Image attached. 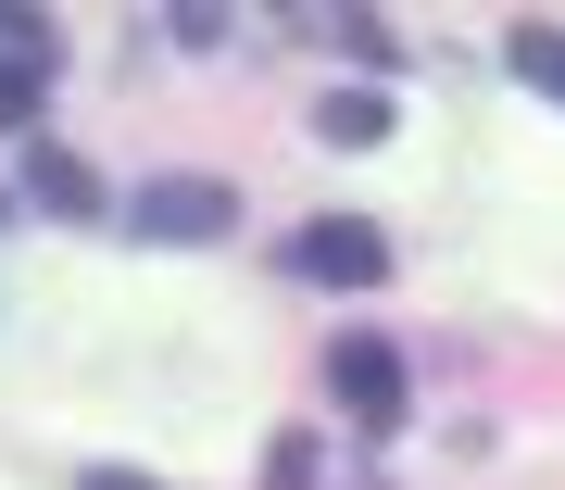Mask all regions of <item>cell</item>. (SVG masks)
<instances>
[{
  "instance_id": "obj_1",
  "label": "cell",
  "mask_w": 565,
  "mask_h": 490,
  "mask_svg": "<svg viewBox=\"0 0 565 490\" xmlns=\"http://www.w3.org/2000/svg\"><path fill=\"white\" fill-rule=\"evenodd\" d=\"M277 265L315 277V289H377V277H390V226H377V214H302Z\"/></svg>"
},
{
  "instance_id": "obj_2",
  "label": "cell",
  "mask_w": 565,
  "mask_h": 490,
  "mask_svg": "<svg viewBox=\"0 0 565 490\" xmlns=\"http://www.w3.org/2000/svg\"><path fill=\"white\" fill-rule=\"evenodd\" d=\"M327 403H340L352 428H377V440H390V428H403V403H415V365L377 340V327H352V340L327 352Z\"/></svg>"
},
{
  "instance_id": "obj_3",
  "label": "cell",
  "mask_w": 565,
  "mask_h": 490,
  "mask_svg": "<svg viewBox=\"0 0 565 490\" xmlns=\"http://www.w3.org/2000/svg\"><path fill=\"white\" fill-rule=\"evenodd\" d=\"M126 226H139L151 252L226 239V226H239V189H226V177H151V189H126Z\"/></svg>"
},
{
  "instance_id": "obj_4",
  "label": "cell",
  "mask_w": 565,
  "mask_h": 490,
  "mask_svg": "<svg viewBox=\"0 0 565 490\" xmlns=\"http://www.w3.org/2000/svg\"><path fill=\"white\" fill-rule=\"evenodd\" d=\"M25 202L63 214V226H88V214H102V177H88L76 151H25Z\"/></svg>"
},
{
  "instance_id": "obj_5",
  "label": "cell",
  "mask_w": 565,
  "mask_h": 490,
  "mask_svg": "<svg viewBox=\"0 0 565 490\" xmlns=\"http://www.w3.org/2000/svg\"><path fill=\"white\" fill-rule=\"evenodd\" d=\"M315 139L327 151H377L390 139V88H327V102H315Z\"/></svg>"
},
{
  "instance_id": "obj_6",
  "label": "cell",
  "mask_w": 565,
  "mask_h": 490,
  "mask_svg": "<svg viewBox=\"0 0 565 490\" xmlns=\"http://www.w3.org/2000/svg\"><path fill=\"white\" fill-rule=\"evenodd\" d=\"M252 490H327V452H315V428H277L264 440V478Z\"/></svg>"
},
{
  "instance_id": "obj_7",
  "label": "cell",
  "mask_w": 565,
  "mask_h": 490,
  "mask_svg": "<svg viewBox=\"0 0 565 490\" xmlns=\"http://www.w3.org/2000/svg\"><path fill=\"white\" fill-rule=\"evenodd\" d=\"M51 76H63V51H25V63H0V139H13V126L51 102Z\"/></svg>"
},
{
  "instance_id": "obj_8",
  "label": "cell",
  "mask_w": 565,
  "mask_h": 490,
  "mask_svg": "<svg viewBox=\"0 0 565 490\" xmlns=\"http://www.w3.org/2000/svg\"><path fill=\"white\" fill-rule=\"evenodd\" d=\"M302 25H315V39H340L352 63H377V76H390V63H403V39H390L377 13H302Z\"/></svg>"
},
{
  "instance_id": "obj_9",
  "label": "cell",
  "mask_w": 565,
  "mask_h": 490,
  "mask_svg": "<svg viewBox=\"0 0 565 490\" xmlns=\"http://www.w3.org/2000/svg\"><path fill=\"white\" fill-rule=\"evenodd\" d=\"M503 63L541 88V102H565V39H553V25H515V39H503Z\"/></svg>"
},
{
  "instance_id": "obj_10",
  "label": "cell",
  "mask_w": 565,
  "mask_h": 490,
  "mask_svg": "<svg viewBox=\"0 0 565 490\" xmlns=\"http://www.w3.org/2000/svg\"><path fill=\"white\" fill-rule=\"evenodd\" d=\"M163 39H177V51H226V39H239V25H226L214 0H177V13H163Z\"/></svg>"
},
{
  "instance_id": "obj_11",
  "label": "cell",
  "mask_w": 565,
  "mask_h": 490,
  "mask_svg": "<svg viewBox=\"0 0 565 490\" xmlns=\"http://www.w3.org/2000/svg\"><path fill=\"white\" fill-rule=\"evenodd\" d=\"M76 490H163V478H151V466H88Z\"/></svg>"
},
{
  "instance_id": "obj_12",
  "label": "cell",
  "mask_w": 565,
  "mask_h": 490,
  "mask_svg": "<svg viewBox=\"0 0 565 490\" xmlns=\"http://www.w3.org/2000/svg\"><path fill=\"white\" fill-rule=\"evenodd\" d=\"M0 226H13V202H0Z\"/></svg>"
}]
</instances>
